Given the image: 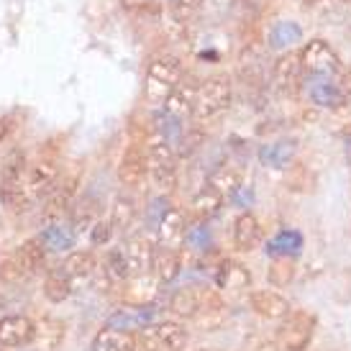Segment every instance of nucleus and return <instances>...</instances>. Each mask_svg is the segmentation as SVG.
I'll return each instance as SVG.
<instances>
[{
    "mask_svg": "<svg viewBox=\"0 0 351 351\" xmlns=\"http://www.w3.org/2000/svg\"><path fill=\"white\" fill-rule=\"evenodd\" d=\"M295 277V267H293V259H287V256H280V259H274V264L269 267V272H267V280L272 287H285V285H290Z\"/></svg>",
    "mask_w": 351,
    "mask_h": 351,
    "instance_id": "nucleus-37",
    "label": "nucleus"
},
{
    "mask_svg": "<svg viewBox=\"0 0 351 351\" xmlns=\"http://www.w3.org/2000/svg\"><path fill=\"white\" fill-rule=\"evenodd\" d=\"M298 152V144L293 138H282V141H272V144H264L259 149V162L264 167H272V169H287L293 165V156Z\"/></svg>",
    "mask_w": 351,
    "mask_h": 351,
    "instance_id": "nucleus-22",
    "label": "nucleus"
},
{
    "mask_svg": "<svg viewBox=\"0 0 351 351\" xmlns=\"http://www.w3.org/2000/svg\"><path fill=\"white\" fill-rule=\"evenodd\" d=\"M302 234L300 231H280L272 241L267 244V254L272 259H280V256H287V259H295L298 254L302 252Z\"/></svg>",
    "mask_w": 351,
    "mask_h": 351,
    "instance_id": "nucleus-29",
    "label": "nucleus"
},
{
    "mask_svg": "<svg viewBox=\"0 0 351 351\" xmlns=\"http://www.w3.org/2000/svg\"><path fill=\"white\" fill-rule=\"evenodd\" d=\"M3 305H5V300H3V298H0V308H3Z\"/></svg>",
    "mask_w": 351,
    "mask_h": 351,
    "instance_id": "nucleus-50",
    "label": "nucleus"
},
{
    "mask_svg": "<svg viewBox=\"0 0 351 351\" xmlns=\"http://www.w3.org/2000/svg\"><path fill=\"white\" fill-rule=\"evenodd\" d=\"M234 244L241 252H252L262 244V223L254 213H241L234 223Z\"/></svg>",
    "mask_w": 351,
    "mask_h": 351,
    "instance_id": "nucleus-20",
    "label": "nucleus"
},
{
    "mask_svg": "<svg viewBox=\"0 0 351 351\" xmlns=\"http://www.w3.org/2000/svg\"><path fill=\"white\" fill-rule=\"evenodd\" d=\"M136 221V205L131 197H116L113 203V213H110V223L118 231H128Z\"/></svg>",
    "mask_w": 351,
    "mask_h": 351,
    "instance_id": "nucleus-36",
    "label": "nucleus"
},
{
    "mask_svg": "<svg viewBox=\"0 0 351 351\" xmlns=\"http://www.w3.org/2000/svg\"><path fill=\"white\" fill-rule=\"evenodd\" d=\"M346 159H349V165H351V136L346 138Z\"/></svg>",
    "mask_w": 351,
    "mask_h": 351,
    "instance_id": "nucleus-49",
    "label": "nucleus"
},
{
    "mask_svg": "<svg viewBox=\"0 0 351 351\" xmlns=\"http://www.w3.org/2000/svg\"><path fill=\"white\" fill-rule=\"evenodd\" d=\"M203 144H205V131L200 126H195V128H185L182 136L177 138V144L172 149H175L177 159H190Z\"/></svg>",
    "mask_w": 351,
    "mask_h": 351,
    "instance_id": "nucleus-35",
    "label": "nucleus"
},
{
    "mask_svg": "<svg viewBox=\"0 0 351 351\" xmlns=\"http://www.w3.org/2000/svg\"><path fill=\"white\" fill-rule=\"evenodd\" d=\"M234 100V88L226 77H210L205 80L195 98V110L193 118L195 121H213V118L223 116L226 110L231 108Z\"/></svg>",
    "mask_w": 351,
    "mask_h": 351,
    "instance_id": "nucleus-3",
    "label": "nucleus"
},
{
    "mask_svg": "<svg viewBox=\"0 0 351 351\" xmlns=\"http://www.w3.org/2000/svg\"><path fill=\"white\" fill-rule=\"evenodd\" d=\"M339 3H343V0H305V8L318 10V13H326V10L336 8Z\"/></svg>",
    "mask_w": 351,
    "mask_h": 351,
    "instance_id": "nucleus-46",
    "label": "nucleus"
},
{
    "mask_svg": "<svg viewBox=\"0 0 351 351\" xmlns=\"http://www.w3.org/2000/svg\"><path fill=\"white\" fill-rule=\"evenodd\" d=\"M185 77L182 62L172 54L154 57L147 67V80H144V98L152 106H165L167 98L172 95V90L180 85V80Z\"/></svg>",
    "mask_w": 351,
    "mask_h": 351,
    "instance_id": "nucleus-1",
    "label": "nucleus"
},
{
    "mask_svg": "<svg viewBox=\"0 0 351 351\" xmlns=\"http://www.w3.org/2000/svg\"><path fill=\"white\" fill-rule=\"evenodd\" d=\"M123 8L128 13H134V16H159V5H156L154 0H123Z\"/></svg>",
    "mask_w": 351,
    "mask_h": 351,
    "instance_id": "nucleus-43",
    "label": "nucleus"
},
{
    "mask_svg": "<svg viewBox=\"0 0 351 351\" xmlns=\"http://www.w3.org/2000/svg\"><path fill=\"white\" fill-rule=\"evenodd\" d=\"M123 256H126L128 262V269H131V277H141V274L152 269V264H154V244H152V239L144 234H136L126 239L123 244Z\"/></svg>",
    "mask_w": 351,
    "mask_h": 351,
    "instance_id": "nucleus-12",
    "label": "nucleus"
},
{
    "mask_svg": "<svg viewBox=\"0 0 351 351\" xmlns=\"http://www.w3.org/2000/svg\"><path fill=\"white\" fill-rule=\"evenodd\" d=\"M98 221V213H95V205L93 203H82L77 205V210H75V218H72V226H75V231H85V228H93V223Z\"/></svg>",
    "mask_w": 351,
    "mask_h": 351,
    "instance_id": "nucleus-41",
    "label": "nucleus"
},
{
    "mask_svg": "<svg viewBox=\"0 0 351 351\" xmlns=\"http://www.w3.org/2000/svg\"><path fill=\"white\" fill-rule=\"evenodd\" d=\"M300 62L308 75H326V77H336L339 72H343L341 59L331 49V44H326L323 39L308 41L300 49Z\"/></svg>",
    "mask_w": 351,
    "mask_h": 351,
    "instance_id": "nucleus-7",
    "label": "nucleus"
},
{
    "mask_svg": "<svg viewBox=\"0 0 351 351\" xmlns=\"http://www.w3.org/2000/svg\"><path fill=\"white\" fill-rule=\"evenodd\" d=\"M138 351H141V349H138Z\"/></svg>",
    "mask_w": 351,
    "mask_h": 351,
    "instance_id": "nucleus-51",
    "label": "nucleus"
},
{
    "mask_svg": "<svg viewBox=\"0 0 351 351\" xmlns=\"http://www.w3.org/2000/svg\"><path fill=\"white\" fill-rule=\"evenodd\" d=\"M197 8H203V0H175V13L180 19H190Z\"/></svg>",
    "mask_w": 351,
    "mask_h": 351,
    "instance_id": "nucleus-45",
    "label": "nucleus"
},
{
    "mask_svg": "<svg viewBox=\"0 0 351 351\" xmlns=\"http://www.w3.org/2000/svg\"><path fill=\"white\" fill-rule=\"evenodd\" d=\"M154 128H156V134H159V138H165L167 144L175 147L177 138L182 136V131H185V123H182V118H177V116H172V113L162 110V113L154 118Z\"/></svg>",
    "mask_w": 351,
    "mask_h": 351,
    "instance_id": "nucleus-34",
    "label": "nucleus"
},
{
    "mask_svg": "<svg viewBox=\"0 0 351 351\" xmlns=\"http://www.w3.org/2000/svg\"><path fill=\"white\" fill-rule=\"evenodd\" d=\"M187 236V221H185V213L180 210V208H169L165 215H162V221L156 226V239H159V246H177L185 241Z\"/></svg>",
    "mask_w": 351,
    "mask_h": 351,
    "instance_id": "nucleus-17",
    "label": "nucleus"
},
{
    "mask_svg": "<svg viewBox=\"0 0 351 351\" xmlns=\"http://www.w3.org/2000/svg\"><path fill=\"white\" fill-rule=\"evenodd\" d=\"M44 295L49 298L51 302H64L72 295V280H69L64 269H51L47 274V282H44Z\"/></svg>",
    "mask_w": 351,
    "mask_h": 351,
    "instance_id": "nucleus-33",
    "label": "nucleus"
},
{
    "mask_svg": "<svg viewBox=\"0 0 351 351\" xmlns=\"http://www.w3.org/2000/svg\"><path fill=\"white\" fill-rule=\"evenodd\" d=\"M147 165H149V177L159 190H175L177 185V154L172 144H167L165 138L156 136L154 141L147 144Z\"/></svg>",
    "mask_w": 351,
    "mask_h": 351,
    "instance_id": "nucleus-5",
    "label": "nucleus"
},
{
    "mask_svg": "<svg viewBox=\"0 0 351 351\" xmlns=\"http://www.w3.org/2000/svg\"><path fill=\"white\" fill-rule=\"evenodd\" d=\"M108 272H110V277H116V280H131V269H128V262L121 246H116L113 252L108 254Z\"/></svg>",
    "mask_w": 351,
    "mask_h": 351,
    "instance_id": "nucleus-40",
    "label": "nucleus"
},
{
    "mask_svg": "<svg viewBox=\"0 0 351 351\" xmlns=\"http://www.w3.org/2000/svg\"><path fill=\"white\" fill-rule=\"evenodd\" d=\"M136 349H138V341L134 333L118 331V328H110V326H106L95 336V341H93V351H136Z\"/></svg>",
    "mask_w": 351,
    "mask_h": 351,
    "instance_id": "nucleus-23",
    "label": "nucleus"
},
{
    "mask_svg": "<svg viewBox=\"0 0 351 351\" xmlns=\"http://www.w3.org/2000/svg\"><path fill=\"white\" fill-rule=\"evenodd\" d=\"M305 67L300 62V54H282L272 67V88L282 95H293L302 85Z\"/></svg>",
    "mask_w": 351,
    "mask_h": 351,
    "instance_id": "nucleus-10",
    "label": "nucleus"
},
{
    "mask_svg": "<svg viewBox=\"0 0 351 351\" xmlns=\"http://www.w3.org/2000/svg\"><path fill=\"white\" fill-rule=\"evenodd\" d=\"M285 182H287V190H293V193H308V190H311L313 177L305 165H290V169H287V180H285Z\"/></svg>",
    "mask_w": 351,
    "mask_h": 351,
    "instance_id": "nucleus-38",
    "label": "nucleus"
},
{
    "mask_svg": "<svg viewBox=\"0 0 351 351\" xmlns=\"http://www.w3.org/2000/svg\"><path fill=\"white\" fill-rule=\"evenodd\" d=\"M197 90H200V85H197L195 77H182L180 80V85H177L175 90H172V95L167 98L165 103V110L167 113H172V116L182 118L185 121L187 116H193V110H195V98H197Z\"/></svg>",
    "mask_w": 351,
    "mask_h": 351,
    "instance_id": "nucleus-15",
    "label": "nucleus"
},
{
    "mask_svg": "<svg viewBox=\"0 0 351 351\" xmlns=\"http://www.w3.org/2000/svg\"><path fill=\"white\" fill-rule=\"evenodd\" d=\"M205 185L215 187L223 197H231L239 187L244 185V182H241V169H236V167H231V165L218 167V169L210 172V177H208Z\"/></svg>",
    "mask_w": 351,
    "mask_h": 351,
    "instance_id": "nucleus-30",
    "label": "nucleus"
},
{
    "mask_svg": "<svg viewBox=\"0 0 351 351\" xmlns=\"http://www.w3.org/2000/svg\"><path fill=\"white\" fill-rule=\"evenodd\" d=\"M203 298H205V290H197V287H180L175 295H172V300H169V311L180 315V318H195L200 308H203Z\"/></svg>",
    "mask_w": 351,
    "mask_h": 351,
    "instance_id": "nucleus-24",
    "label": "nucleus"
},
{
    "mask_svg": "<svg viewBox=\"0 0 351 351\" xmlns=\"http://www.w3.org/2000/svg\"><path fill=\"white\" fill-rule=\"evenodd\" d=\"M44 269H47V249L39 239H31L23 246H19V252L10 254L5 262H0V280L3 282H21V280H29Z\"/></svg>",
    "mask_w": 351,
    "mask_h": 351,
    "instance_id": "nucleus-2",
    "label": "nucleus"
},
{
    "mask_svg": "<svg viewBox=\"0 0 351 351\" xmlns=\"http://www.w3.org/2000/svg\"><path fill=\"white\" fill-rule=\"evenodd\" d=\"M180 267H182L180 249L159 246V249L154 252V264H152V269H154L159 282H172L177 274H180Z\"/></svg>",
    "mask_w": 351,
    "mask_h": 351,
    "instance_id": "nucleus-26",
    "label": "nucleus"
},
{
    "mask_svg": "<svg viewBox=\"0 0 351 351\" xmlns=\"http://www.w3.org/2000/svg\"><path fill=\"white\" fill-rule=\"evenodd\" d=\"M252 311L262 318L277 321V318H285L290 313V302L274 290H256V293H252Z\"/></svg>",
    "mask_w": 351,
    "mask_h": 351,
    "instance_id": "nucleus-19",
    "label": "nucleus"
},
{
    "mask_svg": "<svg viewBox=\"0 0 351 351\" xmlns=\"http://www.w3.org/2000/svg\"><path fill=\"white\" fill-rule=\"evenodd\" d=\"M231 200H234L236 205H241V208H244L246 203H252V200H254L252 187L241 185V187H239V190H236V193H234V195H231Z\"/></svg>",
    "mask_w": 351,
    "mask_h": 351,
    "instance_id": "nucleus-47",
    "label": "nucleus"
},
{
    "mask_svg": "<svg viewBox=\"0 0 351 351\" xmlns=\"http://www.w3.org/2000/svg\"><path fill=\"white\" fill-rule=\"evenodd\" d=\"M252 282V274L244 269V264L239 262H223L215 272V285L218 287H228V290H241Z\"/></svg>",
    "mask_w": 351,
    "mask_h": 351,
    "instance_id": "nucleus-31",
    "label": "nucleus"
},
{
    "mask_svg": "<svg viewBox=\"0 0 351 351\" xmlns=\"http://www.w3.org/2000/svg\"><path fill=\"white\" fill-rule=\"evenodd\" d=\"M62 341H64V323L62 321L44 318V321L36 323L34 339H31V346L36 351H57Z\"/></svg>",
    "mask_w": 351,
    "mask_h": 351,
    "instance_id": "nucleus-21",
    "label": "nucleus"
},
{
    "mask_svg": "<svg viewBox=\"0 0 351 351\" xmlns=\"http://www.w3.org/2000/svg\"><path fill=\"white\" fill-rule=\"evenodd\" d=\"M75 193H77V175H69L64 180H59L57 187L47 195V205H44L47 221H64V213L72 208Z\"/></svg>",
    "mask_w": 351,
    "mask_h": 351,
    "instance_id": "nucleus-13",
    "label": "nucleus"
},
{
    "mask_svg": "<svg viewBox=\"0 0 351 351\" xmlns=\"http://www.w3.org/2000/svg\"><path fill=\"white\" fill-rule=\"evenodd\" d=\"M113 223L110 221H103V218H98L95 223H93V228H90V241L95 246H106L110 239H113Z\"/></svg>",
    "mask_w": 351,
    "mask_h": 351,
    "instance_id": "nucleus-42",
    "label": "nucleus"
},
{
    "mask_svg": "<svg viewBox=\"0 0 351 351\" xmlns=\"http://www.w3.org/2000/svg\"><path fill=\"white\" fill-rule=\"evenodd\" d=\"M149 165H147V149L141 147H131L123 154L121 165H118V180L121 185L126 187H141L144 180H147Z\"/></svg>",
    "mask_w": 351,
    "mask_h": 351,
    "instance_id": "nucleus-14",
    "label": "nucleus"
},
{
    "mask_svg": "<svg viewBox=\"0 0 351 351\" xmlns=\"http://www.w3.org/2000/svg\"><path fill=\"white\" fill-rule=\"evenodd\" d=\"M152 321H154V308L152 305H138V308H121V311L108 318L106 326L134 333L141 331V328H149Z\"/></svg>",
    "mask_w": 351,
    "mask_h": 351,
    "instance_id": "nucleus-18",
    "label": "nucleus"
},
{
    "mask_svg": "<svg viewBox=\"0 0 351 351\" xmlns=\"http://www.w3.org/2000/svg\"><path fill=\"white\" fill-rule=\"evenodd\" d=\"M315 333V318L305 311H290L280 328V346L287 351H305Z\"/></svg>",
    "mask_w": 351,
    "mask_h": 351,
    "instance_id": "nucleus-6",
    "label": "nucleus"
},
{
    "mask_svg": "<svg viewBox=\"0 0 351 351\" xmlns=\"http://www.w3.org/2000/svg\"><path fill=\"white\" fill-rule=\"evenodd\" d=\"M187 341V331L175 321H162L144 328L141 351H182Z\"/></svg>",
    "mask_w": 351,
    "mask_h": 351,
    "instance_id": "nucleus-8",
    "label": "nucleus"
},
{
    "mask_svg": "<svg viewBox=\"0 0 351 351\" xmlns=\"http://www.w3.org/2000/svg\"><path fill=\"white\" fill-rule=\"evenodd\" d=\"M59 182V165L57 159H51V156H44L39 159L36 165L29 169V200H41V197H47L57 187Z\"/></svg>",
    "mask_w": 351,
    "mask_h": 351,
    "instance_id": "nucleus-11",
    "label": "nucleus"
},
{
    "mask_svg": "<svg viewBox=\"0 0 351 351\" xmlns=\"http://www.w3.org/2000/svg\"><path fill=\"white\" fill-rule=\"evenodd\" d=\"M36 323L29 321L26 315H8L0 321V346L13 349V346H26L34 339Z\"/></svg>",
    "mask_w": 351,
    "mask_h": 351,
    "instance_id": "nucleus-16",
    "label": "nucleus"
},
{
    "mask_svg": "<svg viewBox=\"0 0 351 351\" xmlns=\"http://www.w3.org/2000/svg\"><path fill=\"white\" fill-rule=\"evenodd\" d=\"M29 175H26V156L21 152L5 159L3 167V177H0V200L8 205V208H26L29 203Z\"/></svg>",
    "mask_w": 351,
    "mask_h": 351,
    "instance_id": "nucleus-4",
    "label": "nucleus"
},
{
    "mask_svg": "<svg viewBox=\"0 0 351 351\" xmlns=\"http://www.w3.org/2000/svg\"><path fill=\"white\" fill-rule=\"evenodd\" d=\"M167 210H169V203H167L165 197H156L154 203H152V208H149L147 221L156 228V226H159V221H162V215H165Z\"/></svg>",
    "mask_w": 351,
    "mask_h": 351,
    "instance_id": "nucleus-44",
    "label": "nucleus"
},
{
    "mask_svg": "<svg viewBox=\"0 0 351 351\" xmlns=\"http://www.w3.org/2000/svg\"><path fill=\"white\" fill-rule=\"evenodd\" d=\"M75 226L72 223H64V221H54L51 226H47L44 231H41L39 241L44 244V249H49V252H67L69 246L75 244Z\"/></svg>",
    "mask_w": 351,
    "mask_h": 351,
    "instance_id": "nucleus-25",
    "label": "nucleus"
},
{
    "mask_svg": "<svg viewBox=\"0 0 351 351\" xmlns=\"http://www.w3.org/2000/svg\"><path fill=\"white\" fill-rule=\"evenodd\" d=\"M226 197L215 190V187L205 185L195 197H193V210H195L197 218H213L218 210H221V205H223Z\"/></svg>",
    "mask_w": 351,
    "mask_h": 351,
    "instance_id": "nucleus-32",
    "label": "nucleus"
},
{
    "mask_svg": "<svg viewBox=\"0 0 351 351\" xmlns=\"http://www.w3.org/2000/svg\"><path fill=\"white\" fill-rule=\"evenodd\" d=\"M305 93H308V98L315 106L331 108V110L343 108L346 100H349V95L343 93L341 85L333 77H326V75H308V80H305Z\"/></svg>",
    "mask_w": 351,
    "mask_h": 351,
    "instance_id": "nucleus-9",
    "label": "nucleus"
},
{
    "mask_svg": "<svg viewBox=\"0 0 351 351\" xmlns=\"http://www.w3.org/2000/svg\"><path fill=\"white\" fill-rule=\"evenodd\" d=\"M298 41H302V29L295 23V21H277L272 29H269V36H267V47L274 51H282L295 47Z\"/></svg>",
    "mask_w": 351,
    "mask_h": 351,
    "instance_id": "nucleus-27",
    "label": "nucleus"
},
{
    "mask_svg": "<svg viewBox=\"0 0 351 351\" xmlns=\"http://www.w3.org/2000/svg\"><path fill=\"white\" fill-rule=\"evenodd\" d=\"M10 131H13V121L10 118H0V141H5L10 136Z\"/></svg>",
    "mask_w": 351,
    "mask_h": 351,
    "instance_id": "nucleus-48",
    "label": "nucleus"
},
{
    "mask_svg": "<svg viewBox=\"0 0 351 351\" xmlns=\"http://www.w3.org/2000/svg\"><path fill=\"white\" fill-rule=\"evenodd\" d=\"M62 269H64V274L72 280V285L88 282L90 277H93V272H95V256L90 252H72L67 259H64Z\"/></svg>",
    "mask_w": 351,
    "mask_h": 351,
    "instance_id": "nucleus-28",
    "label": "nucleus"
},
{
    "mask_svg": "<svg viewBox=\"0 0 351 351\" xmlns=\"http://www.w3.org/2000/svg\"><path fill=\"white\" fill-rule=\"evenodd\" d=\"M185 244L193 246V249H210L213 244V234H210V226L208 223H195L187 228Z\"/></svg>",
    "mask_w": 351,
    "mask_h": 351,
    "instance_id": "nucleus-39",
    "label": "nucleus"
}]
</instances>
